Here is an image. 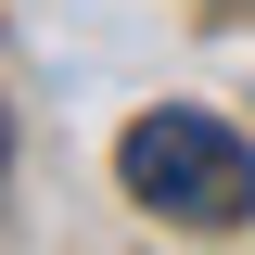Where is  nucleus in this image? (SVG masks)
Returning <instances> with one entry per match:
<instances>
[{
  "label": "nucleus",
  "instance_id": "1",
  "mask_svg": "<svg viewBox=\"0 0 255 255\" xmlns=\"http://www.w3.org/2000/svg\"><path fill=\"white\" fill-rule=\"evenodd\" d=\"M115 179L140 217H179V230H243L255 217V140L204 102H153V115H128L115 140Z\"/></svg>",
  "mask_w": 255,
  "mask_h": 255
}]
</instances>
